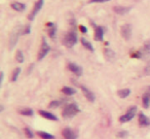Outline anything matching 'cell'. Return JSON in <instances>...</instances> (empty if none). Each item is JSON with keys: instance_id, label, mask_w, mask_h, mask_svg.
I'll list each match as a JSON object with an SVG mask.
<instances>
[{"instance_id": "3", "label": "cell", "mask_w": 150, "mask_h": 139, "mask_svg": "<svg viewBox=\"0 0 150 139\" xmlns=\"http://www.w3.org/2000/svg\"><path fill=\"white\" fill-rule=\"evenodd\" d=\"M79 112V107L76 103H70V104H67L66 106L64 107L62 111V115L63 118H73L74 115Z\"/></svg>"}, {"instance_id": "32", "label": "cell", "mask_w": 150, "mask_h": 139, "mask_svg": "<svg viewBox=\"0 0 150 139\" xmlns=\"http://www.w3.org/2000/svg\"><path fill=\"white\" fill-rule=\"evenodd\" d=\"M108 1H110V0H91L90 3H105Z\"/></svg>"}, {"instance_id": "7", "label": "cell", "mask_w": 150, "mask_h": 139, "mask_svg": "<svg viewBox=\"0 0 150 139\" xmlns=\"http://www.w3.org/2000/svg\"><path fill=\"white\" fill-rule=\"evenodd\" d=\"M50 46H48L47 41H46L45 38H42V43H41V48H40V51L38 53V61H41L46 55L50 53Z\"/></svg>"}, {"instance_id": "26", "label": "cell", "mask_w": 150, "mask_h": 139, "mask_svg": "<svg viewBox=\"0 0 150 139\" xmlns=\"http://www.w3.org/2000/svg\"><path fill=\"white\" fill-rule=\"evenodd\" d=\"M20 74H21V68L18 67L13 70V74H11V81H17V79L19 78Z\"/></svg>"}, {"instance_id": "17", "label": "cell", "mask_w": 150, "mask_h": 139, "mask_svg": "<svg viewBox=\"0 0 150 139\" xmlns=\"http://www.w3.org/2000/svg\"><path fill=\"white\" fill-rule=\"evenodd\" d=\"M68 100L67 99H58V100H52V102L50 103V108H57V107H60L62 106L63 104H66Z\"/></svg>"}, {"instance_id": "13", "label": "cell", "mask_w": 150, "mask_h": 139, "mask_svg": "<svg viewBox=\"0 0 150 139\" xmlns=\"http://www.w3.org/2000/svg\"><path fill=\"white\" fill-rule=\"evenodd\" d=\"M132 9L131 6H115L114 9H113V11H115V14H117V15H127V13H129V11Z\"/></svg>"}, {"instance_id": "14", "label": "cell", "mask_w": 150, "mask_h": 139, "mask_svg": "<svg viewBox=\"0 0 150 139\" xmlns=\"http://www.w3.org/2000/svg\"><path fill=\"white\" fill-rule=\"evenodd\" d=\"M139 125L142 127L150 126V118H148L143 112H140L139 114Z\"/></svg>"}, {"instance_id": "9", "label": "cell", "mask_w": 150, "mask_h": 139, "mask_svg": "<svg viewBox=\"0 0 150 139\" xmlns=\"http://www.w3.org/2000/svg\"><path fill=\"white\" fill-rule=\"evenodd\" d=\"M121 36L125 38V40H129L132 36V25L131 24H125V25L121 27Z\"/></svg>"}, {"instance_id": "24", "label": "cell", "mask_w": 150, "mask_h": 139, "mask_svg": "<svg viewBox=\"0 0 150 139\" xmlns=\"http://www.w3.org/2000/svg\"><path fill=\"white\" fill-rule=\"evenodd\" d=\"M81 43H82V46H84V48H86V50H88V51H91V52H94V46H93V44L91 43L88 40H86V38H81Z\"/></svg>"}, {"instance_id": "31", "label": "cell", "mask_w": 150, "mask_h": 139, "mask_svg": "<svg viewBox=\"0 0 150 139\" xmlns=\"http://www.w3.org/2000/svg\"><path fill=\"white\" fill-rule=\"evenodd\" d=\"M144 72H145L146 75H150V61L148 62V64L146 65L145 69H144Z\"/></svg>"}, {"instance_id": "16", "label": "cell", "mask_w": 150, "mask_h": 139, "mask_svg": "<svg viewBox=\"0 0 150 139\" xmlns=\"http://www.w3.org/2000/svg\"><path fill=\"white\" fill-rule=\"evenodd\" d=\"M46 26L48 27V35H50V38L54 39V38L56 37V34H57V26L54 25V23H52V22L46 24Z\"/></svg>"}, {"instance_id": "4", "label": "cell", "mask_w": 150, "mask_h": 139, "mask_svg": "<svg viewBox=\"0 0 150 139\" xmlns=\"http://www.w3.org/2000/svg\"><path fill=\"white\" fill-rule=\"evenodd\" d=\"M21 34H23V27L20 25L15 27V29L13 30L11 36H9V48L11 50H13L16 46V44L18 43V40H19Z\"/></svg>"}, {"instance_id": "2", "label": "cell", "mask_w": 150, "mask_h": 139, "mask_svg": "<svg viewBox=\"0 0 150 139\" xmlns=\"http://www.w3.org/2000/svg\"><path fill=\"white\" fill-rule=\"evenodd\" d=\"M132 57L136 59H143V60L149 58L150 57V40L145 41L143 46H142L138 52L134 53V54L132 55Z\"/></svg>"}, {"instance_id": "22", "label": "cell", "mask_w": 150, "mask_h": 139, "mask_svg": "<svg viewBox=\"0 0 150 139\" xmlns=\"http://www.w3.org/2000/svg\"><path fill=\"white\" fill-rule=\"evenodd\" d=\"M62 92L65 95H68V96H72V95H74V94H76V90L71 87H64L62 89Z\"/></svg>"}, {"instance_id": "10", "label": "cell", "mask_w": 150, "mask_h": 139, "mask_svg": "<svg viewBox=\"0 0 150 139\" xmlns=\"http://www.w3.org/2000/svg\"><path fill=\"white\" fill-rule=\"evenodd\" d=\"M68 69L71 71V72L74 73L76 76H81L82 73H83V70H82L81 67H80L79 65L75 64V63H69Z\"/></svg>"}, {"instance_id": "33", "label": "cell", "mask_w": 150, "mask_h": 139, "mask_svg": "<svg viewBox=\"0 0 150 139\" xmlns=\"http://www.w3.org/2000/svg\"><path fill=\"white\" fill-rule=\"evenodd\" d=\"M79 30L82 32V33H88V28H86V26H83V25L79 26Z\"/></svg>"}, {"instance_id": "1", "label": "cell", "mask_w": 150, "mask_h": 139, "mask_svg": "<svg viewBox=\"0 0 150 139\" xmlns=\"http://www.w3.org/2000/svg\"><path fill=\"white\" fill-rule=\"evenodd\" d=\"M77 40H78L77 33H76L75 30L72 29L64 36V38H63V43H64L65 46L71 48H73L75 44L77 43Z\"/></svg>"}, {"instance_id": "21", "label": "cell", "mask_w": 150, "mask_h": 139, "mask_svg": "<svg viewBox=\"0 0 150 139\" xmlns=\"http://www.w3.org/2000/svg\"><path fill=\"white\" fill-rule=\"evenodd\" d=\"M117 94H118V96L120 98H122V99H125V98L129 97V94H131V90L129 89H121L119 90L118 92H117Z\"/></svg>"}, {"instance_id": "5", "label": "cell", "mask_w": 150, "mask_h": 139, "mask_svg": "<svg viewBox=\"0 0 150 139\" xmlns=\"http://www.w3.org/2000/svg\"><path fill=\"white\" fill-rule=\"evenodd\" d=\"M136 112H137V107L136 106H132L127 109V111L125 112L123 115H121L119 118V122L120 123H127V122H129L132 120L136 115Z\"/></svg>"}, {"instance_id": "19", "label": "cell", "mask_w": 150, "mask_h": 139, "mask_svg": "<svg viewBox=\"0 0 150 139\" xmlns=\"http://www.w3.org/2000/svg\"><path fill=\"white\" fill-rule=\"evenodd\" d=\"M142 102H143L144 108H148L150 106V95H149V93H148V92L143 95V98H142Z\"/></svg>"}, {"instance_id": "20", "label": "cell", "mask_w": 150, "mask_h": 139, "mask_svg": "<svg viewBox=\"0 0 150 139\" xmlns=\"http://www.w3.org/2000/svg\"><path fill=\"white\" fill-rule=\"evenodd\" d=\"M19 112L22 114V115H26V116H31L33 115V110L31 108H28V107H24L19 109Z\"/></svg>"}, {"instance_id": "29", "label": "cell", "mask_w": 150, "mask_h": 139, "mask_svg": "<svg viewBox=\"0 0 150 139\" xmlns=\"http://www.w3.org/2000/svg\"><path fill=\"white\" fill-rule=\"evenodd\" d=\"M31 32V25H26L23 27V34H30Z\"/></svg>"}, {"instance_id": "18", "label": "cell", "mask_w": 150, "mask_h": 139, "mask_svg": "<svg viewBox=\"0 0 150 139\" xmlns=\"http://www.w3.org/2000/svg\"><path fill=\"white\" fill-rule=\"evenodd\" d=\"M11 9L17 11H24L26 9V4L22 2H13L11 3Z\"/></svg>"}, {"instance_id": "30", "label": "cell", "mask_w": 150, "mask_h": 139, "mask_svg": "<svg viewBox=\"0 0 150 139\" xmlns=\"http://www.w3.org/2000/svg\"><path fill=\"white\" fill-rule=\"evenodd\" d=\"M127 134H129V133H127V131H120V132L117 133V136H118L119 138H122V137H127Z\"/></svg>"}, {"instance_id": "6", "label": "cell", "mask_w": 150, "mask_h": 139, "mask_svg": "<svg viewBox=\"0 0 150 139\" xmlns=\"http://www.w3.org/2000/svg\"><path fill=\"white\" fill-rule=\"evenodd\" d=\"M43 4H44V0H37L35 5H34L33 9H32V11L29 14V16H28V20L33 21V20L35 19L36 16H37V14L39 13V11H41L42 7H43Z\"/></svg>"}, {"instance_id": "27", "label": "cell", "mask_w": 150, "mask_h": 139, "mask_svg": "<svg viewBox=\"0 0 150 139\" xmlns=\"http://www.w3.org/2000/svg\"><path fill=\"white\" fill-rule=\"evenodd\" d=\"M16 60L19 63H23L25 61V57H24V54L22 51H18L17 54H16Z\"/></svg>"}, {"instance_id": "12", "label": "cell", "mask_w": 150, "mask_h": 139, "mask_svg": "<svg viewBox=\"0 0 150 139\" xmlns=\"http://www.w3.org/2000/svg\"><path fill=\"white\" fill-rule=\"evenodd\" d=\"M62 134L65 139H77V134H76V132H74V131L70 128L63 129Z\"/></svg>"}, {"instance_id": "15", "label": "cell", "mask_w": 150, "mask_h": 139, "mask_svg": "<svg viewBox=\"0 0 150 139\" xmlns=\"http://www.w3.org/2000/svg\"><path fill=\"white\" fill-rule=\"evenodd\" d=\"M39 114L41 116H43L44 118H46V120H58V116L54 115V113H52V112H48V111H45V110H39Z\"/></svg>"}, {"instance_id": "11", "label": "cell", "mask_w": 150, "mask_h": 139, "mask_svg": "<svg viewBox=\"0 0 150 139\" xmlns=\"http://www.w3.org/2000/svg\"><path fill=\"white\" fill-rule=\"evenodd\" d=\"M80 89H81L84 97H86L88 101H90V102H94L95 101V99H96V97H95V94L93 93L90 89H88L86 86H80Z\"/></svg>"}, {"instance_id": "23", "label": "cell", "mask_w": 150, "mask_h": 139, "mask_svg": "<svg viewBox=\"0 0 150 139\" xmlns=\"http://www.w3.org/2000/svg\"><path fill=\"white\" fill-rule=\"evenodd\" d=\"M104 53H105V57H106L109 61H112L115 59V53L113 52L112 50H110V48H106Z\"/></svg>"}, {"instance_id": "34", "label": "cell", "mask_w": 150, "mask_h": 139, "mask_svg": "<svg viewBox=\"0 0 150 139\" xmlns=\"http://www.w3.org/2000/svg\"><path fill=\"white\" fill-rule=\"evenodd\" d=\"M3 78H4V73L1 72V73H0V85H2V83H3Z\"/></svg>"}, {"instance_id": "25", "label": "cell", "mask_w": 150, "mask_h": 139, "mask_svg": "<svg viewBox=\"0 0 150 139\" xmlns=\"http://www.w3.org/2000/svg\"><path fill=\"white\" fill-rule=\"evenodd\" d=\"M38 136H40L42 139H54V136L47 132H43V131H38L37 132Z\"/></svg>"}, {"instance_id": "28", "label": "cell", "mask_w": 150, "mask_h": 139, "mask_svg": "<svg viewBox=\"0 0 150 139\" xmlns=\"http://www.w3.org/2000/svg\"><path fill=\"white\" fill-rule=\"evenodd\" d=\"M24 132H25V135L28 137V138H33L34 134H33V132H32V131L30 130L29 128H25V129H24Z\"/></svg>"}, {"instance_id": "8", "label": "cell", "mask_w": 150, "mask_h": 139, "mask_svg": "<svg viewBox=\"0 0 150 139\" xmlns=\"http://www.w3.org/2000/svg\"><path fill=\"white\" fill-rule=\"evenodd\" d=\"M92 24L95 26V39L97 41H103V39H104V33H105L104 27H102V26H96L93 22Z\"/></svg>"}]
</instances>
